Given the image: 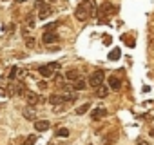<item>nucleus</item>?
Here are the masks:
<instances>
[{
	"instance_id": "nucleus-1",
	"label": "nucleus",
	"mask_w": 154,
	"mask_h": 145,
	"mask_svg": "<svg viewBox=\"0 0 154 145\" xmlns=\"http://www.w3.org/2000/svg\"><path fill=\"white\" fill-rule=\"evenodd\" d=\"M58 69H60V63L53 62V63H44V65H40V67H38V72H40L44 78H51V76L56 75Z\"/></svg>"
},
{
	"instance_id": "nucleus-2",
	"label": "nucleus",
	"mask_w": 154,
	"mask_h": 145,
	"mask_svg": "<svg viewBox=\"0 0 154 145\" xmlns=\"http://www.w3.org/2000/svg\"><path fill=\"white\" fill-rule=\"evenodd\" d=\"M103 80H105V71L98 69V71H94L93 75L89 76V85L94 87V89H98L100 85H103Z\"/></svg>"
},
{
	"instance_id": "nucleus-3",
	"label": "nucleus",
	"mask_w": 154,
	"mask_h": 145,
	"mask_svg": "<svg viewBox=\"0 0 154 145\" xmlns=\"http://www.w3.org/2000/svg\"><path fill=\"white\" fill-rule=\"evenodd\" d=\"M22 116H24L26 120H29V122L35 120V118H36V105H29V103H27V105L22 109Z\"/></svg>"
},
{
	"instance_id": "nucleus-4",
	"label": "nucleus",
	"mask_w": 154,
	"mask_h": 145,
	"mask_svg": "<svg viewBox=\"0 0 154 145\" xmlns=\"http://www.w3.org/2000/svg\"><path fill=\"white\" fill-rule=\"evenodd\" d=\"M116 6H112V4H109V2H103L102 6H100V9H98V15H102V17H107V15H111V13H116Z\"/></svg>"
},
{
	"instance_id": "nucleus-5",
	"label": "nucleus",
	"mask_w": 154,
	"mask_h": 145,
	"mask_svg": "<svg viewBox=\"0 0 154 145\" xmlns=\"http://www.w3.org/2000/svg\"><path fill=\"white\" fill-rule=\"evenodd\" d=\"M24 100H26L29 105H36V103L40 102V96H38L35 91H26V93H24Z\"/></svg>"
},
{
	"instance_id": "nucleus-6",
	"label": "nucleus",
	"mask_w": 154,
	"mask_h": 145,
	"mask_svg": "<svg viewBox=\"0 0 154 145\" xmlns=\"http://www.w3.org/2000/svg\"><path fill=\"white\" fill-rule=\"evenodd\" d=\"M74 17H76V20H80V22H85V20H87L91 15H89V13L85 11V8L80 4L78 8H76V11H74Z\"/></svg>"
},
{
	"instance_id": "nucleus-7",
	"label": "nucleus",
	"mask_w": 154,
	"mask_h": 145,
	"mask_svg": "<svg viewBox=\"0 0 154 145\" xmlns=\"http://www.w3.org/2000/svg\"><path fill=\"white\" fill-rule=\"evenodd\" d=\"M42 42L44 44H54V42H58V35L54 31H45L42 36Z\"/></svg>"
},
{
	"instance_id": "nucleus-8",
	"label": "nucleus",
	"mask_w": 154,
	"mask_h": 145,
	"mask_svg": "<svg viewBox=\"0 0 154 145\" xmlns=\"http://www.w3.org/2000/svg\"><path fill=\"white\" fill-rule=\"evenodd\" d=\"M51 15H53V8H51V6H47V4H45L44 8H40V9H38V18H40V20H45V18H49Z\"/></svg>"
},
{
	"instance_id": "nucleus-9",
	"label": "nucleus",
	"mask_w": 154,
	"mask_h": 145,
	"mask_svg": "<svg viewBox=\"0 0 154 145\" xmlns=\"http://www.w3.org/2000/svg\"><path fill=\"white\" fill-rule=\"evenodd\" d=\"M109 113H107V109L105 107H96L93 113H91V118L93 120H102V118H105Z\"/></svg>"
},
{
	"instance_id": "nucleus-10",
	"label": "nucleus",
	"mask_w": 154,
	"mask_h": 145,
	"mask_svg": "<svg viewBox=\"0 0 154 145\" xmlns=\"http://www.w3.org/2000/svg\"><path fill=\"white\" fill-rule=\"evenodd\" d=\"M49 127H51V123L47 120H35V131L44 132V131H49Z\"/></svg>"
},
{
	"instance_id": "nucleus-11",
	"label": "nucleus",
	"mask_w": 154,
	"mask_h": 145,
	"mask_svg": "<svg viewBox=\"0 0 154 145\" xmlns=\"http://www.w3.org/2000/svg\"><path fill=\"white\" fill-rule=\"evenodd\" d=\"M109 87H111L112 91H120V89H122V82H120V78H116V76H109Z\"/></svg>"
},
{
	"instance_id": "nucleus-12",
	"label": "nucleus",
	"mask_w": 154,
	"mask_h": 145,
	"mask_svg": "<svg viewBox=\"0 0 154 145\" xmlns=\"http://www.w3.org/2000/svg\"><path fill=\"white\" fill-rule=\"evenodd\" d=\"M116 140H118V132H116V131H111V132L103 138V145H112Z\"/></svg>"
},
{
	"instance_id": "nucleus-13",
	"label": "nucleus",
	"mask_w": 154,
	"mask_h": 145,
	"mask_svg": "<svg viewBox=\"0 0 154 145\" xmlns=\"http://www.w3.org/2000/svg\"><path fill=\"white\" fill-rule=\"evenodd\" d=\"M87 85H89V82H85L84 78H80V80H76V82L72 84L74 91H85V89H87Z\"/></svg>"
},
{
	"instance_id": "nucleus-14",
	"label": "nucleus",
	"mask_w": 154,
	"mask_h": 145,
	"mask_svg": "<svg viewBox=\"0 0 154 145\" xmlns=\"http://www.w3.org/2000/svg\"><path fill=\"white\" fill-rule=\"evenodd\" d=\"M49 103L54 107V105L65 103V100H63V96H62V94H51V96H49Z\"/></svg>"
},
{
	"instance_id": "nucleus-15",
	"label": "nucleus",
	"mask_w": 154,
	"mask_h": 145,
	"mask_svg": "<svg viewBox=\"0 0 154 145\" xmlns=\"http://www.w3.org/2000/svg\"><path fill=\"white\" fill-rule=\"evenodd\" d=\"M65 78L71 80V82H76V80H80V72H78V71H74V69H71V71L65 72Z\"/></svg>"
},
{
	"instance_id": "nucleus-16",
	"label": "nucleus",
	"mask_w": 154,
	"mask_h": 145,
	"mask_svg": "<svg viewBox=\"0 0 154 145\" xmlns=\"http://www.w3.org/2000/svg\"><path fill=\"white\" fill-rule=\"evenodd\" d=\"M89 109H91V103L87 102V103H84V105H80V107H78V109H76L74 113H76V116H82V114H85V113H87Z\"/></svg>"
},
{
	"instance_id": "nucleus-17",
	"label": "nucleus",
	"mask_w": 154,
	"mask_h": 145,
	"mask_svg": "<svg viewBox=\"0 0 154 145\" xmlns=\"http://www.w3.org/2000/svg\"><path fill=\"white\" fill-rule=\"evenodd\" d=\"M109 94V87H105V85H100L98 89H96V96L98 98H105Z\"/></svg>"
},
{
	"instance_id": "nucleus-18",
	"label": "nucleus",
	"mask_w": 154,
	"mask_h": 145,
	"mask_svg": "<svg viewBox=\"0 0 154 145\" xmlns=\"http://www.w3.org/2000/svg\"><path fill=\"white\" fill-rule=\"evenodd\" d=\"M56 136H58V138H67V136H69V129H67V127H60V129L56 131Z\"/></svg>"
},
{
	"instance_id": "nucleus-19",
	"label": "nucleus",
	"mask_w": 154,
	"mask_h": 145,
	"mask_svg": "<svg viewBox=\"0 0 154 145\" xmlns=\"http://www.w3.org/2000/svg\"><path fill=\"white\" fill-rule=\"evenodd\" d=\"M35 143H36V134H29V136L24 140L22 145H35Z\"/></svg>"
},
{
	"instance_id": "nucleus-20",
	"label": "nucleus",
	"mask_w": 154,
	"mask_h": 145,
	"mask_svg": "<svg viewBox=\"0 0 154 145\" xmlns=\"http://www.w3.org/2000/svg\"><path fill=\"white\" fill-rule=\"evenodd\" d=\"M118 56H120V49L116 47V49H112V51H111L109 58H111V60H118Z\"/></svg>"
},
{
	"instance_id": "nucleus-21",
	"label": "nucleus",
	"mask_w": 154,
	"mask_h": 145,
	"mask_svg": "<svg viewBox=\"0 0 154 145\" xmlns=\"http://www.w3.org/2000/svg\"><path fill=\"white\" fill-rule=\"evenodd\" d=\"M58 26H60V22H53V24H49V26H45L44 29H45V31H54V29H56Z\"/></svg>"
},
{
	"instance_id": "nucleus-22",
	"label": "nucleus",
	"mask_w": 154,
	"mask_h": 145,
	"mask_svg": "<svg viewBox=\"0 0 154 145\" xmlns=\"http://www.w3.org/2000/svg\"><path fill=\"white\" fill-rule=\"evenodd\" d=\"M26 45H27L29 49H33V47H35V38H31V36H27V38H26Z\"/></svg>"
},
{
	"instance_id": "nucleus-23",
	"label": "nucleus",
	"mask_w": 154,
	"mask_h": 145,
	"mask_svg": "<svg viewBox=\"0 0 154 145\" xmlns=\"http://www.w3.org/2000/svg\"><path fill=\"white\" fill-rule=\"evenodd\" d=\"M17 75H18V67H11V72H9V78L13 80V78H17Z\"/></svg>"
},
{
	"instance_id": "nucleus-24",
	"label": "nucleus",
	"mask_w": 154,
	"mask_h": 145,
	"mask_svg": "<svg viewBox=\"0 0 154 145\" xmlns=\"http://www.w3.org/2000/svg\"><path fill=\"white\" fill-rule=\"evenodd\" d=\"M26 24H27L29 27H33V26H35V18H33V15H29V17L26 18Z\"/></svg>"
},
{
	"instance_id": "nucleus-25",
	"label": "nucleus",
	"mask_w": 154,
	"mask_h": 145,
	"mask_svg": "<svg viewBox=\"0 0 154 145\" xmlns=\"http://www.w3.org/2000/svg\"><path fill=\"white\" fill-rule=\"evenodd\" d=\"M44 6H45L44 0H36V2H35V9H40V8H44Z\"/></svg>"
},
{
	"instance_id": "nucleus-26",
	"label": "nucleus",
	"mask_w": 154,
	"mask_h": 145,
	"mask_svg": "<svg viewBox=\"0 0 154 145\" xmlns=\"http://www.w3.org/2000/svg\"><path fill=\"white\" fill-rule=\"evenodd\" d=\"M38 87H40V89L44 91V89H47V84H45V82L42 80V82H38Z\"/></svg>"
},
{
	"instance_id": "nucleus-27",
	"label": "nucleus",
	"mask_w": 154,
	"mask_h": 145,
	"mask_svg": "<svg viewBox=\"0 0 154 145\" xmlns=\"http://www.w3.org/2000/svg\"><path fill=\"white\" fill-rule=\"evenodd\" d=\"M6 31H8V33H13V31H15V24H9V26H8V29H6Z\"/></svg>"
},
{
	"instance_id": "nucleus-28",
	"label": "nucleus",
	"mask_w": 154,
	"mask_h": 145,
	"mask_svg": "<svg viewBox=\"0 0 154 145\" xmlns=\"http://www.w3.org/2000/svg\"><path fill=\"white\" fill-rule=\"evenodd\" d=\"M22 36L27 38V36H29V31H27V29H22Z\"/></svg>"
},
{
	"instance_id": "nucleus-29",
	"label": "nucleus",
	"mask_w": 154,
	"mask_h": 145,
	"mask_svg": "<svg viewBox=\"0 0 154 145\" xmlns=\"http://www.w3.org/2000/svg\"><path fill=\"white\" fill-rule=\"evenodd\" d=\"M138 145H149L145 140H141V138H138Z\"/></svg>"
},
{
	"instance_id": "nucleus-30",
	"label": "nucleus",
	"mask_w": 154,
	"mask_h": 145,
	"mask_svg": "<svg viewBox=\"0 0 154 145\" xmlns=\"http://www.w3.org/2000/svg\"><path fill=\"white\" fill-rule=\"evenodd\" d=\"M45 2H49V4H53V2H56V0H45Z\"/></svg>"
},
{
	"instance_id": "nucleus-31",
	"label": "nucleus",
	"mask_w": 154,
	"mask_h": 145,
	"mask_svg": "<svg viewBox=\"0 0 154 145\" xmlns=\"http://www.w3.org/2000/svg\"><path fill=\"white\" fill-rule=\"evenodd\" d=\"M15 2H26V0H15Z\"/></svg>"
}]
</instances>
